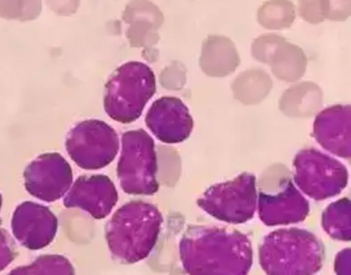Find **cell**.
<instances>
[{"label":"cell","mask_w":351,"mask_h":275,"mask_svg":"<svg viewBox=\"0 0 351 275\" xmlns=\"http://www.w3.org/2000/svg\"><path fill=\"white\" fill-rule=\"evenodd\" d=\"M179 251L188 275H248L253 263L251 240L229 227L189 226Z\"/></svg>","instance_id":"6da1fadb"},{"label":"cell","mask_w":351,"mask_h":275,"mask_svg":"<svg viewBox=\"0 0 351 275\" xmlns=\"http://www.w3.org/2000/svg\"><path fill=\"white\" fill-rule=\"evenodd\" d=\"M162 223V215L153 204L136 200L122 205L107 223L110 252L124 264L145 260L156 245Z\"/></svg>","instance_id":"7a4b0ae2"},{"label":"cell","mask_w":351,"mask_h":275,"mask_svg":"<svg viewBox=\"0 0 351 275\" xmlns=\"http://www.w3.org/2000/svg\"><path fill=\"white\" fill-rule=\"evenodd\" d=\"M267 275H315L324 265V245L314 233L300 228L274 231L258 249Z\"/></svg>","instance_id":"3957f363"},{"label":"cell","mask_w":351,"mask_h":275,"mask_svg":"<svg viewBox=\"0 0 351 275\" xmlns=\"http://www.w3.org/2000/svg\"><path fill=\"white\" fill-rule=\"evenodd\" d=\"M156 92L154 73L140 62H129L117 68L106 85L104 110L114 121L132 123L141 118Z\"/></svg>","instance_id":"277c9868"},{"label":"cell","mask_w":351,"mask_h":275,"mask_svg":"<svg viewBox=\"0 0 351 275\" xmlns=\"http://www.w3.org/2000/svg\"><path fill=\"white\" fill-rule=\"evenodd\" d=\"M117 174L130 195H154L159 191L157 156L153 138L144 129L126 131L121 139Z\"/></svg>","instance_id":"5b68a950"},{"label":"cell","mask_w":351,"mask_h":275,"mask_svg":"<svg viewBox=\"0 0 351 275\" xmlns=\"http://www.w3.org/2000/svg\"><path fill=\"white\" fill-rule=\"evenodd\" d=\"M258 194L256 176L243 173L232 181L217 183L198 199V207L215 219L243 224L254 217Z\"/></svg>","instance_id":"8992f818"},{"label":"cell","mask_w":351,"mask_h":275,"mask_svg":"<svg viewBox=\"0 0 351 275\" xmlns=\"http://www.w3.org/2000/svg\"><path fill=\"white\" fill-rule=\"evenodd\" d=\"M293 169L297 186L316 201L340 194L349 180L346 166L315 148L300 150L293 160Z\"/></svg>","instance_id":"52a82bcc"},{"label":"cell","mask_w":351,"mask_h":275,"mask_svg":"<svg viewBox=\"0 0 351 275\" xmlns=\"http://www.w3.org/2000/svg\"><path fill=\"white\" fill-rule=\"evenodd\" d=\"M71 159L80 168L96 170L108 166L119 150L115 129L100 120H85L69 132L65 143Z\"/></svg>","instance_id":"ba28073f"},{"label":"cell","mask_w":351,"mask_h":275,"mask_svg":"<svg viewBox=\"0 0 351 275\" xmlns=\"http://www.w3.org/2000/svg\"><path fill=\"white\" fill-rule=\"evenodd\" d=\"M28 194L52 203L68 194L73 183L71 164L59 153H45L32 161L24 172Z\"/></svg>","instance_id":"9c48e42d"},{"label":"cell","mask_w":351,"mask_h":275,"mask_svg":"<svg viewBox=\"0 0 351 275\" xmlns=\"http://www.w3.org/2000/svg\"><path fill=\"white\" fill-rule=\"evenodd\" d=\"M12 229L24 248L37 251L47 248L55 239L58 220L45 205L26 201L16 208Z\"/></svg>","instance_id":"30bf717a"},{"label":"cell","mask_w":351,"mask_h":275,"mask_svg":"<svg viewBox=\"0 0 351 275\" xmlns=\"http://www.w3.org/2000/svg\"><path fill=\"white\" fill-rule=\"evenodd\" d=\"M145 125L158 140L173 144L182 143L189 138L194 121L181 99L165 96L152 104L145 116Z\"/></svg>","instance_id":"8fae6325"},{"label":"cell","mask_w":351,"mask_h":275,"mask_svg":"<svg viewBox=\"0 0 351 275\" xmlns=\"http://www.w3.org/2000/svg\"><path fill=\"white\" fill-rule=\"evenodd\" d=\"M119 201L115 185L106 175L81 176L73 183L63 205L80 208L96 220H104L112 213Z\"/></svg>","instance_id":"7c38bea8"},{"label":"cell","mask_w":351,"mask_h":275,"mask_svg":"<svg viewBox=\"0 0 351 275\" xmlns=\"http://www.w3.org/2000/svg\"><path fill=\"white\" fill-rule=\"evenodd\" d=\"M259 219L267 226H287L302 222L308 216V201L292 181L285 183L276 194L261 192L258 198Z\"/></svg>","instance_id":"4fadbf2b"},{"label":"cell","mask_w":351,"mask_h":275,"mask_svg":"<svg viewBox=\"0 0 351 275\" xmlns=\"http://www.w3.org/2000/svg\"><path fill=\"white\" fill-rule=\"evenodd\" d=\"M314 135L325 150L337 157L350 158V107H331L319 114L314 123Z\"/></svg>","instance_id":"5bb4252c"},{"label":"cell","mask_w":351,"mask_h":275,"mask_svg":"<svg viewBox=\"0 0 351 275\" xmlns=\"http://www.w3.org/2000/svg\"><path fill=\"white\" fill-rule=\"evenodd\" d=\"M322 226L332 239L340 241L350 240V200L339 199L326 208L322 216Z\"/></svg>","instance_id":"9a60e30c"},{"label":"cell","mask_w":351,"mask_h":275,"mask_svg":"<svg viewBox=\"0 0 351 275\" xmlns=\"http://www.w3.org/2000/svg\"><path fill=\"white\" fill-rule=\"evenodd\" d=\"M9 275H75V271L64 256L46 254L29 265L15 268Z\"/></svg>","instance_id":"2e32d148"},{"label":"cell","mask_w":351,"mask_h":275,"mask_svg":"<svg viewBox=\"0 0 351 275\" xmlns=\"http://www.w3.org/2000/svg\"><path fill=\"white\" fill-rule=\"evenodd\" d=\"M350 249L347 248L337 254L335 271L337 275H350Z\"/></svg>","instance_id":"e0dca14e"},{"label":"cell","mask_w":351,"mask_h":275,"mask_svg":"<svg viewBox=\"0 0 351 275\" xmlns=\"http://www.w3.org/2000/svg\"><path fill=\"white\" fill-rule=\"evenodd\" d=\"M1 204H2V198H1V194H0V209H1Z\"/></svg>","instance_id":"ac0fdd59"}]
</instances>
